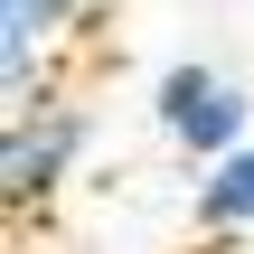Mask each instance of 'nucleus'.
Returning <instances> with one entry per match:
<instances>
[{
	"label": "nucleus",
	"instance_id": "1",
	"mask_svg": "<svg viewBox=\"0 0 254 254\" xmlns=\"http://www.w3.org/2000/svg\"><path fill=\"white\" fill-rule=\"evenodd\" d=\"M85 141H94V113H85V104H66L57 85H47L38 104L0 113V198H9V217L47 207V198L75 179Z\"/></svg>",
	"mask_w": 254,
	"mask_h": 254
},
{
	"label": "nucleus",
	"instance_id": "2",
	"mask_svg": "<svg viewBox=\"0 0 254 254\" xmlns=\"http://www.w3.org/2000/svg\"><path fill=\"white\" fill-rule=\"evenodd\" d=\"M151 123H160L198 170H217L226 151H245V141H254V94H245V85H226L217 66L179 57V66H160V85H151Z\"/></svg>",
	"mask_w": 254,
	"mask_h": 254
},
{
	"label": "nucleus",
	"instance_id": "3",
	"mask_svg": "<svg viewBox=\"0 0 254 254\" xmlns=\"http://www.w3.org/2000/svg\"><path fill=\"white\" fill-rule=\"evenodd\" d=\"M85 9H94V0H0V104H9V113L47 94V57H57V38H66Z\"/></svg>",
	"mask_w": 254,
	"mask_h": 254
},
{
	"label": "nucleus",
	"instance_id": "4",
	"mask_svg": "<svg viewBox=\"0 0 254 254\" xmlns=\"http://www.w3.org/2000/svg\"><path fill=\"white\" fill-rule=\"evenodd\" d=\"M198 226H207V236H254V141L226 151V160L198 179Z\"/></svg>",
	"mask_w": 254,
	"mask_h": 254
}]
</instances>
